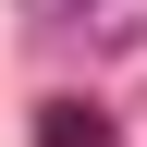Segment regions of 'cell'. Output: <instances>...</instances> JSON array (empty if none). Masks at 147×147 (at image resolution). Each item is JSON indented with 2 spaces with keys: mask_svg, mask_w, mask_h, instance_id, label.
Returning <instances> with one entry per match:
<instances>
[{
  "mask_svg": "<svg viewBox=\"0 0 147 147\" xmlns=\"http://www.w3.org/2000/svg\"><path fill=\"white\" fill-rule=\"evenodd\" d=\"M49 147H98V110H61V123H49Z\"/></svg>",
  "mask_w": 147,
  "mask_h": 147,
  "instance_id": "obj_1",
  "label": "cell"
}]
</instances>
